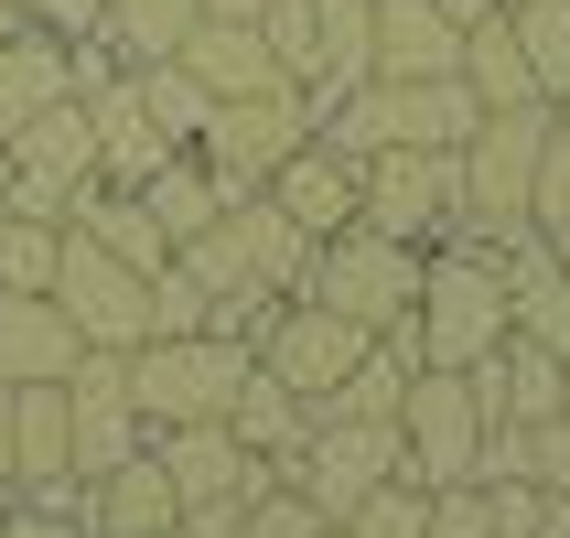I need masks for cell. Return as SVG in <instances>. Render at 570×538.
<instances>
[{
	"mask_svg": "<svg viewBox=\"0 0 570 538\" xmlns=\"http://www.w3.org/2000/svg\"><path fill=\"white\" fill-rule=\"evenodd\" d=\"M387 345H410V366H474V355L507 345V270L474 226H452L420 258V302L410 323H387Z\"/></svg>",
	"mask_w": 570,
	"mask_h": 538,
	"instance_id": "obj_1",
	"label": "cell"
},
{
	"mask_svg": "<svg viewBox=\"0 0 570 538\" xmlns=\"http://www.w3.org/2000/svg\"><path fill=\"white\" fill-rule=\"evenodd\" d=\"M258 355L237 345V334H140L129 345V399H140V420L151 431H173V420H226V399H237V378H248Z\"/></svg>",
	"mask_w": 570,
	"mask_h": 538,
	"instance_id": "obj_2",
	"label": "cell"
},
{
	"mask_svg": "<svg viewBox=\"0 0 570 538\" xmlns=\"http://www.w3.org/2000/svg\"><path fill=\"white\" fill-rule=\"evenodd\" d=\"M549 129H560V108H484L474 129H463V151H452V173H463V226H528V194H539V162H549Z\"/></svg>",
	"mask_w": 570,
	"mask_h": 538,
	"instance_id": "obj_3",
	"label": "cell"
},
{
	"mask_svg": "<svg viewBox=\"0 0 570 538\" xmlns=\"http://www.w3.org/2000/svg\"><path fill=\"white\" fill-rule=\"evenodd\" d=\"M420 258L410 237H377V226H334V237H313V302H334L345 323H366V334H387V323H410L420 302Z\"/></svg>",
	"mask_w": 570,
	"mask_h": 538,
	"instance_id": "obj_4",
	"label": "cell"
},
{
	"mask_svg": "<svg viewBox=\"0 0 570 538\" xmlns=\"http://www.w3.org/2000/svg\"><path fill=\"white\" fill-rule=\"evenodd\" d=\"M97 184V129H87V97H55L43 119H22L0 140V205L11 216H76V194Z\"/></svg>",
	"mask_w": 570,
	"mask_h": 538,
	"instance_id": "obj_5",
	"label": "cell"
},
{
	"mask_svg": "<svg viewBox=\"0 0 570 538\" xmlns=\"http://www.w3.org/2000/svg\"><path fill=\"white\" fill-rule=\"evenodd\" d=\"M302 140H313V97L302 87H248V97H216V119H205L194 151H205V173H216L226 205H237V194H258Z\"/></svg>",
	"mask_w": 570,
	"mask_h": 538,
	"instance_id": "obj_6",
	"label": "cell"
},
{
	"mask_svg": "<svg viewBox=\"0 0 570 538\" xmlns=\"http://www.w3.org/2000/svg\"><path fill=\"white\" fill-rule=\"evenodd\" d=\"M355 226L410 237V248H442L452 226H463V173H452V151H366L355 162Z\"/></svg>",
	"mask_w": 570,
	"mask_h": 538,
	"instance_id": "obj_7",
	"label": "cell"
},
{
	"mask_svg": "<svg viewBox=\"0 0 570 538\" xmlns=\"http://www.w3.org/2000/svg\"><path fill=\"white\" fill-rule=\"evenodd\" d=\"M474 452H484L474 378L463 366H410V388H399V475L410 485H474Z\"/></svg>",
	"mask_w": 570,
	"mask_h": 538,
	"instance_id": "obj_8",
	"label": "cell"
},
{
	"mask_svg": "<svg viewBox=\"0 0 570 538\" xmlns=\"http://www.w3.org/2000/svg\"><path fill=\"white\" fill-rule=\"evenodd\" d=\"M129 452H151V420H140V399H129V355L87 345L76 366H65V463H76V475H108V463H129Z\"/></svg>",
	"mask_w": 570,
	"mask_h": 538,
	"instance_id": "obj_9",
	"label": "cell"
},
{
	"mask_svg": "<svg viewBox=\"0 0 570 538\" xmlns=\"http://www.w3.org/2000/svg\"><path fill=\"white\" fill-rule=\"evenodd\" d=\"M55 313L87 334V345H140L151 334V281L129 270V258H108L87 237V226H65V258H55Z\"/></svg>",
	"mask_w": 570,
	"mask_h": 538,
	"instance_id": "obj_10",
	"label": "cell"
},
{
	"mask_svg": "<svg viewBox=\"0 0 570 538\" xmlns=\"http://www.w3.org/2000/svg\"><path fill=\"white\" fill-rule=\"evenodd\" d=\"M366 345H377L366 323H345L334 302H313V291H291V302H281V323L258 334V366H269L281 388H302V399L323 410V399L355 378V355H366Z\"/></svg>",
	"mask_w": 570,
	"mask_h": 538,
	"instance_id": "obj_11",
	"label": "cell"
},
{
	"mask_svg": "<svg viewBox=\"0 0 570 538\" xmlns=\"http://www.w3.org/2000/svg\"><path fill=\"white\" fill-rule=\"evenodd\" d=\"M463 378H474V410H484V420H517V431H539V420H560V410H570L560 345H528V334H507L495 355H474Z\"/></svg>",
	"mask_w": 570,
	"mask_h": 538,
	"instance_id": "obj_12",
	"label": "cell"
},
{
	"mask_svg": "<svg viewBox=\"0 0 570 538\" xmlns=\"http://www.w3.org/2000/svg\"><path fill=\"white\" fill-rule=\"evenodd\" d=\"M173 517H184V496L161 475V452H129V463L87 475V538H161Z\"/></svg>",
	"mask_w": 570,
	"mask_h": 538,
	"instance_id": "obj_13",
	"label": "cell"
},
{
	"mask_svg": "<svg viewBox=\"0 0 570 538\" xmlns=\"http://www.w3.org/2000/svg\"><path fill=\"white\" fill-rule=\"evenodd\" d=\"M258 194H269V205L302 226V237H334V226H355V162L334 151V140H302V151H291Z\"/></svg>",
	"mask_w": 570,
	"mask_h": 538,
	"instance_id": "obj_14",
	"label": "cell"
},
{
	"mask_svg": "<svg viewBox=\"0 0 570 538\" xmlns=\"http://www.w3.org/2000/svg\"><path fill=\"white\" fill-rule=\"evenodd\" d=\"M76 355H87V334L55 313V291H0V388L65 378Z\"/></svg>",
	"mask_w": 570,
	"mask_h": 538,
	"instance_id": "obj_15",
	"label": "cell"
},
{
	"mask_svg": "<svg viewBox=\"0 0 570 538\" xmlns=\"http://www.w3.org/2000/svg\"><path fill=\"white\" fill-rule=\"evenodd\" d=\"M151 452H161V475H173L184 507H205V496H248V463H258L226 420H173V431H151Z\"/></svg>",
	"mask_w": 570,
	"mask_h": 538,
	"instance_id": "obj_16",
	"label": "cell"
},
{
	"mask_svg": "<svg viewBox=\"0 0 570 538\" xmlns=\"http://www.w3.org/2000/svg\"><path fill=\"white\" fill-rule=\"evenodd\" d=\"M216 226H226V248H237V270H248L258 291H302V281H313V237H302L269 194H237Z\"/></svg>",
	"mask_w": 570,
	"mask_h": 538,
	"instance_id": "obj_17",
	"label": "cell"
},
{
	"mask_svg": "<svg viewBox=\"0 0 570 538\" xmlns=\"http://www.w3.org/2000/svg\"><path fill=\"white\" fill-rule=\"evenodd\" d=\"M377 76H452L463 65V22L442 0H377V43H366Z\"/></svg>",
	"mask_w": 570,
	"mask_h": 538,
	"instance_id": "obj_18",
	"label": "cell"
},
{
	"mask_svg": "<svg viewBox=\"0 0 570 538\" xmlns=\"http://www.w3.org/2000/svg\"><path fill=\"white\" fill-rule=\"evenodd\" d=\"M184 65H194V87H205V97L291 87L281 65H269V43H258V22H237V11H205V22H194V43H184Z\"/></svg>",
	"mask_w": 570,
	"mask_h": 538,
	"instance_id": "obj_19",
	"label": "cell"
},
{
	"mask_svg": "<svg viewBox=\"0 0 570 538\" xmlns=\"http://www.w3.org/2000/svg\"><path fill=\"white\" fill-rule=\"evenodd\" d=\"M65 475H76L65 463V378H32L11 388V496H43Z\"/></svg>",
	"mask_w": 570,
	"mask_h": 538,
	"instance_id": "obj_20",
	"label": "cell"
},
{
	"mask_svg": "<svg viewBox=\"0 0 570 538\" xmlns=\"http://www.w3.org/2000/svg\"><path fill=\"white\" fill-rule=\"evenodd\" d=\"M87 129H97V184H140L173 140L151 129V108H140V87L129 76H108V87L87 97Z\"/></svg>",
	"mask_w": 570,
	"mask_h": 538,
	"instance_id": "obj_21",
	"label": "cell"
},
{
	"mask_svg": "<svg viewBox=\"0 0 570 538\" xmlns=\"http://www.w3.org/2000/svg\"><path fill=\"white\" fill-rule=\"evenodd\" d=\"M55 97H76V76H65V32L22 22L11 43H0V140H11L22 119H43Z\"/></svg>",
	"mask_w": 570,
	"mask_h": 538,
	"instance_id": "obj_22",
	"label": "cell"
},
{
	"mask_svg": "<svg viewBox=\"0 0 570 538\" xmlns=\"http://www.w3.org/2000/svg\"><path fill=\"white\" fill-rule=\"evenodd\" d=\"M129 194L151 205V226H161V237H173V248H184V237H205V226L226 216V184H216V173H205V151H161L151 173L129 184Z\"/></svg>",
	"mask_w": 570,
	"mask_h": 538,
	"instance_id": "obj_23",
	"label": "cell"
},
{
	"mask_svg": "<svg viewBox=\"0 0 570 538\" xmlns=\"http://www.w3.org/2000/svg\"><path fill=\"white\" fill-rule=\"evenodd\" d=\"M452 76L474 87V108H528V97H539V76H528V55H517L507 0H495V11H484V22L463 32V65H452ZM539 108H549V97H539Z\"/></svg>",
	"mask_w": 570,
	"mask_h": 538,
	"instance_id": "obj_24",
	"label": "cell"
},
{
	"mask_svg": "<svg viewBox=\"0 0 570 538\" xmlns=\"http://www.w3.org/2000/svg\"><path fill=\"white\" fill-rule=\"evenodd\" d=\"M65 226H87L97 248H108V258H129L140 281H151L161 258H173V237H161V226H151V205H140V194H129V184H87V194H76V216H65Z\"/></svg>",
	"mask_w": 570,
	"mask_h": 538,
	"instance_id": "obj_25",
	"label": "cell"
},
{
	"mask_svg": "<svg viewBox=\"0 0 570 538\" xmlns=\"http://www.w3.org/2000/svg\"><path fill=\"white\" fill-rule=\"evenodd\" d=\"M194 22H205V0H108L97 11V43L119 65H161V55H184Z\"/></svg>",
	"mask_w": 570,
	"mask_h": 538,
	"instance_id": "obj_26",
	"label": "cell"
},
{
	"mask_svg": "<svg viewBox=\"0 0 570 538\" xmlns=\"http://www.w3.org/2000/svg\"><path fill=\"white\" fill-rule=\"evenodd\" d=\"M226 431H237L248 452H291L302 431H313V399H302V388H281L269 366H248V378H237V399H226Z\"/></svg>",
	"mask_w": 570,
	"mask_h": 538,
	"instance_id": "obj_27",
	"label": "cell"
},
{
	"mask_svg": "<svg viewBox=\"0 0 570 538\" xmlns=\"http://www.w3.org/2000/svg\"><path fill=\"white\" fill-rule=\"evenodd\" d=\"M129 87H140V108H151V129L173 140V151H194V140H205L216 97L194 87V65H184V55H161V65H129Z\"/></svg>",
	"mask_w": 570,
	"mask_h": 538,
	"instance_id": "obj_28",
	"label": "cell"
},
{
	"mask_svg": "<svg viewBox=\"0 0 570 538\" xmlns=\"http://www.w3.org/2000/svg\"><path fill=\"white\" fill-rule=\"evenodd\" d=\"M507 22H517V55H528L539 97L560 108L570 97V0H507Z\"/></svg>",
	"mask_w": 570,
	"mask_h": 538,
	"instance_id": "obj_29",
	"label": "cell"
},
{
	"mask_svg": "<svg viewBox=\"0 0 570 538\" xmlns=\"http://www.w3.org/2000/svg\"><path fill=\"white\" fill-rule=\"evenodd\" d=\"M313 43H323V76H313V87L377 76V65H366V43H377V0H313Z\"/></svg>",
	"mask_w": 570,
	"mask_h": 538,
	"instance_id": "obj_30",
	"label": "cell"
},
{
	"mask_svg": "<svg viewBox=\"0 0 570 538\" xmlns=\"http://www.w3.org/2000/svg\"><path fill=\"white\" fill-rule=\"evenodd\" d=\"M334 528H345V538H420V528H431V485L387 475V485H366V496H355Z\"/></svg>",
	"mask_w": 570,
	"mask_h": 538,
	"instance_id": "obj_31",
	"label": "cell"
},
{
	"mask_svg": "<svg viewBox=\"0 0 570 538\" xmlns=\"http://www.w3.org/2000/svg\"><path fill=\"white\" fill-rule=\"evenodd\" d=\"M399 388H410V345H366L355 355V378L334 388V399H323V410H355V420H399Z\"/></svg>",
	"mask_w": 570,
	"mask_h": 538,
	"instance_id": "obj_32",
	"label": "cell"
},
{
	"mask_svg": "<svg viewBox=\"0 0 570 538\" xmlns=\"http://www.w3.org/2000/svg\"><path fill=\"white\" fill-rule=\"evenodd\" d=\"M65 226L55 216H0V291H55Z\"/></svg>",
	"mask_w": 570,
	"mask_h": 538,
	"instance_id": "obj_33",
	"label": "cell"
},
{
	"mask_svg": "<svg viewBox=\"0 0 570 538\" xmlns=\"http://www.w3.org/2000/svg\"><path fill=\"white\" fill-rule=\"evenodd\" d=\"M258 43H269V65H281L291 87H313V76H323V43H313V0H269V11H258Z\"/></svg>",
	"mask_w": 570,
	"mask_h": 538,
	"instance_id": "obj_34",
	"label": "cell"
},
{
	"mask_svg": "<svg viewBox=\"0 0 570 538\" xmlns=\"http://www.w3.org/2000/svg\"><path fill=\"white\" fill-rule=\"evenodd\" d=\"M205 323H216V291L194 281L184 258H161L151 270V334H205Z\"/></svg>",
	"mask_w": 570,
	"mask_h": 538,
	"instance_id": "obj_35",
	"label": "cell"
},
{
	"mask_svg": "<svg viewBox=\"0 0 570 538\" xmlns=\"http://www.w3.org/2000/svg\"><path fill=\"white\" fill-rule=\"evenodd\" d=\"M334 517L302 496V485H269V496H248V517H237V538H323Z\"/></svg>",
	"mask_w": 570,
	"mask_h": 538,
	"instance_id": "obj_36",
	"label": "cell"
},
{
	"mask_svg": "<svg viewBox=\"0 0 570 538\" xmlns=\"http://www.w3.org/2000/svg\"><path fill=\"white\" fill-rule=\"evenodd\" d=\"M420 538H495L484 485H431V528H420Z\"/></svg>",
	"mask_w": 570,
	"mask_h": 538,
	"instance_id": "obj_37",
	"label": "cell"
},
{
	"mask_svg": "<svg viewBox=\"0 0 570 538\" xmlns=\"http://www.w3.org/2000/svg\"><path fill=\"white\" fill-rule=\"evenodd\" d=\"M528 226L539 237H570V140L549 129V162H539V194H528Z\"/></svg>",
	"mask_w": 570,
	"mask_h": 538,
	"instance_id": "obj_38",
	"label": "cell"
},
{
	"mask_svg": "<svg viewBox=\"0 0 570 538\" xmlns=\"http://www.w3.org/2000/svg\"><path fill=\"white\" fill-rule=\"evenodd\" d=\"M528 452H539V485H549V496H570V410L539 420V431H528Z\"/></svg>",
	"mask_w": 570,
	"mask_h": 538,
	"instance_id": "obj_39",
	"label": "cell"
},
{
	"mask_svg": "<svg viewBox=\"0 0 570 538\" xmlns=\"http://www.w3.org/2000/svg\"><path fill=\"white\" fill-rule=\"evenodd\" d=\"M97 11H108V0H32V22L65 32V43H76V32H97Z\"/></svg>",
	"mask_w": 570,
	"mask_h": 538,
	"instance_id": "obj_40",
	"label": "cell"
},
{
	"mask_svg": "<svg viewBox=\"0 0 570 538\" xmlns=\"http://www.w3.org/2000/svg\"><path fill=\"white\" fill-rule=\"evenodd\" d=\"M0 538H87L76 517H43V507H0Z\"/></svg>",
	"mask_w": 570,
	"mask_h": 538,
	"instance_id": "obj_41",
	"label": "cell"
},
{
	"mask_svg": "<svg viewBox=\"0 0 570 538\" xmlns=\"http://www.w3.org/2000/svg\"><path fill=\"white\" fill-rule=\"evenodd\" d=\"M0 507H11V388H0Z\"/></svg>",
	"mask_w": 570,
	"mask_h": 538,
	"instance_id": "obj_42",
	"label": "cell"
},
{
	"mask_svg": "<svg viewBox=\"0 0 570 538\" xmlns=\"http://www.w3.org/2000/svg\"><path fill=\"white\" fill-rule=\"evenodd\" d=\"M442 11H452V22H463V32H474V22H484V11H495V0H442Z\"/></svg>",
	"mask_w": 570,
	"mask_h": 538,
	"instance_id": "obj_43",
	"label": "cell"
},
{
	"mask_svg": "<svg viewBox=\"0 0 570 538\" xmlns=\"http://www.w3.org/2000/svg\"><path fill=\"white\" fill-rule=\"evenodd\" d=\"M32 22V11H22V0H0V43H11V32H22Z\"/></svg>",
	"mask_w": 570,
	"mask_h": 538,
	"instance_id": "obj_44",
	"label": "cell"
},
{
	"mask_svg": "<svg viewBox=\"0 0 570 538\" xmlns=\"http://www.w3.org/2000/svg\"><path fill=\"white\" fill-rule=\"evenodd\" d=\"M205 11H237V22H258V11H269V0H205Z\"/></svg>",
	"mask_w": 570,
	"mask_h": 538,
	"instance_id": "obj_45",
	"label": "cell"
},
{
	"mask_svg": "<svg viewBox=\"0 0 570 538\" xmlns=\"http://www.w3.org/2000/svg\"><path fill=\"white\" fill-rule=\"evenodd\" d=\"M549 258H560V270H570V237H549Z\"/></svg>",
	"mask_w": 570,
	"mask_h": 538,
	"instance_id": "obj_46",
	"label": "cell"
},
{
	"mask_svg": "<svg viewBox=\"0 0 570 538\" xmlns=\"http://www.w3.org/2000/svg\"><path fill=\"white\" fill-rule=\"evenodd\" d=\"M560 140H570V97H560Z\"/></svg>",
	"mask_w": 570,
	"mask_h": 538,
	"instance_id": "obj_47",
	"label": "cell"
},
{
	"mask_svg": "<svg viewBox=\"0 0 570 538\" xmlns=\"http://www.w3.org/2000/svg\"><path fill=\"white\" fill-rule=\"evenodd\" d=\"M560 378H570V345H560Z\"/></svg>",
	"mask_w": 570,
	"mask_h": 538,
	"instance_id": "obj_48",
	"label": "cell"
},
{
	"mask_svg": "<svg viewBox=\"0 0 570 538\" xmlns=\"http://www.w3.org/2000/svg\"><path fill=\"white\" fill-rule=\"evenodd\" d=\"M323 538H345V528H323Z\"/></svg>",
	"mask_w": 570,
	"mask_h": 538,
	"instance_id": "obj_49",
	"label": "cell"
},
{
	"mask_svg": "<svg viewBox=\"0 0 570 538\" xmlns=\"http://www.w3.org/2000/svg\"><path fill=\"white\" fill-rule=\"evenodd\" d=\"M0 216H11V205H0Z\"/></svg>",
	"mask_w": 570,
	"mask_h": 538,
	"instance_id": "obj_50",
	"label": "cell"
},
{
	"mask_svg": "<svg viewBox=\"0 0 570 538\" xmlns=\"http://www.w3.org/2000/svg\"><path fill=\"white\" fill-rule=\"evenodd\" d=\"M22 11H32V0H22Z\"/></svg>",
	"mask_w": 570,
	"mask_h": 538,
	"instance_id": "obj_51",
	"label": "cell"
},
{
	"mask_svg": "<svg viewBox=\"0 0 570 538\" xmlns=\"http://www.w3.org/2000/svg\"><path fill=\"white\" fill-rule=\"evenodd\" d=\"M161 538H173V528H161Z\"/></svg>",
	"mask_w": 570,
	"mask_h": 538,
	"instance_id": "obj_52",
	"label": "cell"
}]
</instances>
